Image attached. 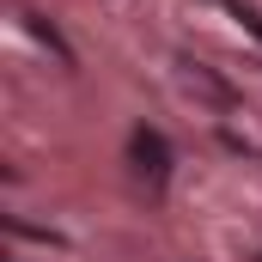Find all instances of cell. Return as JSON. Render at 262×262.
Masks as SVG:
<instances>
[{
  "label": "cell",
  "mask_w": 262,
  "mask_h": 262,
  "mask_svg": "<svg viewBox=\"0 0 262 262\" xmlns=\"http://www.w3.org/2000/svg\"><path fill=\"white\" fill-rule=\"evenodd\" d=\"M134 165H140V177H146V183H165V177H171V146H165V134L159 128H134Z\"/></svg>",
  "instance_id": "cell-1"
},
{
  "label": "cell",
  "mask_w": 262,
  "mask_h": 262,
  "mask_svg": "<svg viewBox=\"0 0 262 262\" xmlns=\"http://www.w3.org/2000/svg\"><path fill=\"white\" fill-rule=\"evenodd\" d=\"M226 6H232V18H244V25H250V31L262 37V12L250 6V0H226Z\"/></svg>",
  "instance_id": "cell-2"
}]
</instances>
